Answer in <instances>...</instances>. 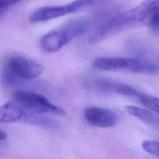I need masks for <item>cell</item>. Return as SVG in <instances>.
<instances>
[{
	"label": "cell",
	"mask_w": 159,
	"mask_h": 159,
	"mask_svg": "<svg viewBox=\"0 0 159 159\" xmlns=\"http://www.w3.org/2000/svg\"><path fill=\"white\" fill-rule=\"evenodd\" d=\"M93 66L108 71H128L135 73L159 74V60L137 57H104L96 59Z\"/></svg>",
	"instance_id": "3957f363"
},
{
	"label": "cell",
	"mask_w": 159,
	"mask_h": 159,
	"mask_svg": "<svg viewBox=\"0 0 159 159\" xmlns=\"http://www.w3.org/2000/svg\"><path fill=\"white\" fill-rule=\"evenodd\" d=\"M6 139V133L0 129V142L5 140Z\"/></svg>",
	"instance_id": "4fadbf2b"
},
{
	"label": "cell",
	"mask_w": 159,
	"mask_h": 159,
	"mask_svg": "<svg viewBox=\"0 0 159 159\" xmlns=\"http://www.w3.org/2000/svg\"><path fill=\"white\" fill-rule=\"evenodd\" d=\"M89 28L90 22L86 19L68 21L44 35L40 40V46L45 52H56L75 38L86 33Z\"/></svg>",
	"instance_id": "7a4b0ae2"
},
{
	"label": "cell",
	"mask_w": 159,
	"mask_h": 159,
	"mask_svg": "<svg viewBox=\"0 0 159 159\" xmlns=\"http://www.w3.org/2000/svg\"><path fill=\"white\" fill-rule=\"evenodd\" d=\"M140 102L148 110L159 114V98L141 93L138 98Z\"/></svg>",
	"instance_id": "8fae6325"
},
{
	"label": "cell",
	"mask_w": 159,
	"mask_h": 159,
	"mask_svg": "<svg viewBox=\"0 0 159 159\" xmlns=\"http://www.w3.org/2000/svg\"><path fill=\"white\" fill-rule=\"evenodd\" d=\"M111 0H75L63 5L45 6L35 10L29 17L31 23L47 21L70 14L86 10L90 7L106 4Z\"/></svg>",
	"instance_id": "5b68a950"
},
{
	"label": "cell",
	"mask_w": 159,
	"mask_h": 159,
	"mask_svg": "<svg viewBox=\"0 0 159 159\" xmlns=\"http://www.w3.org/2000/svg\"><path fill=\"white\" fill-rule=\"evenodd\" d=\"M84 116L89 124L98 127H111L117 122V116L113 111L99 107H86Z\"/></svg>",
	"instance_id": "52a82bcc"
},
{
	"label": "cell",
	"mask_w": 159,
	"mask_h": 159,
	"mask_svg": "<svg viewBox=\"0 0 159 159\" xmlns=\"http://www.w3.org/2000/svg\"><path fill=\"white\" fill-rule=\"evenodd\" d=\"M112 83L111 92L125 96L135 97L137 98H139L141 94V93L138 91L136 89L125 83L113 81Z\"/></svg>",
	"instance_id": "30bf717a"
},
{
	"label": "cell",
	"mask_w": 159,
	"mask_h": 159,
	"mask_svg": "<svg viewBox=\"0 0 159 159\" xmlns=\"http://www.w3.org/2000/svg\"><path fill=\"white\" fill-rule=\"evenodd\" d=\"M12 100L20 108L37 114L65 115L64 110L53 104L42 94L35 92L18 90L14 92Z\"/></svg>",
	"instance_id": "8992f818"
},
{
	"label": "cell",
	"mask_w": 159,
	"mask_h": 159,
	"mask_svg": "<svg viewBox=\"0 0 159 159\" xmlns=\"http://www.w3.org/2000/svg\"><path fill=\"white\" fill-rule=\"evenodd\" d=\"M26 111L17 106L12 99L0 106V122H23Z\"/></svg>",
	"instance_id": "ba28073f"
},
{
	"label": "cell",
	"mask_w": 159,
	"mask_h": 159,
	"mask_svg": "<svg viewBox=\"0 0 159 159\" xmlns=\"http://www.w3.org/2000/svg\"><path fill=\"white\" fill-rule=\"evenodd\" d=\"M125 109L130 115L139 119L146 124L159 130V114L148 109L135 106H127Z\"/></svg>",
	"instance_id": "9c48e42d"
},
{
	"label": "cell",
	"mask_w": 159,
	"mask_h": 159,
	"mask_svg": "<svg viewBox=\"0 0 159 159\" xmlns=\"http://www.w3.org/2000/svg\"><path fill=\"white\" fill-rule=\"evenodd\" d=\"M143 149L147 153L159 158V142L152 140H144L142 143Z\"/></svg>",
	"instance_id": "7c38bea8"
},
{
	"label": "cell",
	"mask_w": 159,
	"mask_h": 159,
	"mask_svg": "<svg viewBox=\"0 0 159 159\" xmlns=\"http://www.w3.org/2000/svg\"><path fill=\"white\" fill-rule=\"evenodd\" d=\"M142 26H148L153 32L159 34V0H143L111 18L92 34L88 42L95 45L118 33Z\"/></svg>",
	"instance_id": "6da1fadb"
},
{
	"label": "cell",
	"mask_w": 159,
	"mask_h": 159,
	"mask_svg": "<svg viewBox=\"0 0 159 159\" xmlns=\"http://www.w3.org/2000/svg\"><path fill=\"white\" fill-rule=\"evenodd\" d=\"M43 71V66L31 59L21 56H12L4 64L1 81L6 86H12L19 81L36 78Z\"/></svg>",
	"instance_id": "277c9868"
}]
</instances>
